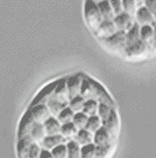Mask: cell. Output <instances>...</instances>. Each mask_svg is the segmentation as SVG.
Segmentation results:
<instances>
[{
	"label": "cell",
	"mask_w": 156,
	"mask_h": 158,
	"mask_svg": "<svg viewBox=\"0 0 156 158\" xmlns=\"http://www.w3.org/2000/svg\"><path fill=\"white\" fill-rule=\"evenodd\" d=\"M55 84L42 88L23 114L17 158H106L110 148L101 147L99 139L105 130L111 132L109 118L88 113L84 108L87 99L81 94L56 95Z\"/></svg>",
	"instance_id": "obj_1"
},
{
	"label": "cell",
	"mask_w": 156,
	"mask_h": 158,
	"mask_svg": "<svg viewBox=\"0 0 156 158\" xmlns=\"http://www.w3.org/2000/svg\"><path fill=\"white\" fill-rule=\"evenodd\" d=\"M84 19H85L88 27L93 32L99 28L104 21L97 3L93 2L92 0H86L84 4Z\"/></svg>",
	"instance_id": "obj_2"
},
{
	"label": "cell",
	"mask_w": 156,
	"mask_h": 158,
	"mask_svg": "<svg viewBox=\"0 0 156 158\" xmlns=\"http://www.w3.org/2000/svg\"><path fill=\"white\" fill-rule=\"evenodd\" d=\"M103 45L112 53H124L127 48V42H126V32L125 31H116L113 35L109 36V38L101 40Z\"/></svg>",
	"instance_id": "obj_3"
},
{
	"label": "cell",
	"mask_w": 156,
	"mask_h": 158,
	"mask_svg": "<svg viewBox=\"0 0 156 158\" xmlns=\"http://www.w3.org/2000/svg\"><path fill=\"white\" fill-rule=\"evenodd\" d=\"M149 49H150V44H148L147 42L140 39L137 42H135V43L127 46V48L124 51V54L126 57L133 59L146 55L149 51Z\"/></svg>",
	"instance_id": "obj_4"
},
{
	"label": "cell",
	"mask_w": 156,
	"mask_h": 158,
	"mask_svg": "<svg viewBox=\"0 0 156 158\" xmlns=\"http://www.w3.org/2000/svg\"><path fill=\"white\" fill-rule=\"evenodd\" d=\"M116 31H118V30L114 22L112 20H104L99 28L94 33L100 40H103L105 38H109V36L113 35Z\"/></svg>",
	"instance_id": "obj_5"
},
{
	"label": "cell",
	"mask_w": 156,
	"mask_h": 158,
	"mask_svg": "<svg viewBox=\"0 0 156 158\" xmlns=\"http://www.w3.org/2000/svg\"><path fill=\"white\" fill-rule=\"evenodd\" d=\"M135 16L136 21L140 26H154L156 23V19L146 6H140L139 9H137Z\"/></svg>",
	"instance_id": "obj_6"
},
{
	"label": "cell",
	"mask_w": 156,
	"mask_h": 158,
	"mask_svg": "<svg viewBox=\"0 0 156 158\" xmlns=\"http://www.w3.org/2000/svg\"><path fill=\"white\" fill-rule=\"evenodd\" d=\"M114 22L115 26L117 27V30H120V31H125L127 32L128 30L133 27L134 25V19L133 17L126 14L125 12H121L120 14L115 15L114 19L112 20Z\"/></svg>",
	"instance_id": "obj_7"
},
{
	"label": "cell",
	"mask_w": 156,
	"mask_h": 158,
	"mask_svg": "<svg viewBox=\"0 0 156 158\" xmlns=\"http://www.w3.org/2000/svg\"><path fill=\"white\" fill-rule=\"evenodd\" d=\"M98 8L101 12V15L104 20H113L115 17L114 12H113L111 6L109 2V0H103L97 4Z\"/></svg>",
	"instance_id": "obj_8"
},
{
	"label": "cell",
	"mask_w": 156,
	"mask_h": 158,
	"mask_svg": "<svg viewBox=\"0 0 156 158\" xmlns=\"http://www.w3.org/2000/svg\"><path fill=\"white\" fill-rule=\"evenodd\" d=\"M140 28H141V26L137 22H135L133 27L126 32V42H127V46L133 44L138 40L141 39Z\"/></svg>",
	"instance_id": "obj_9"
},
{
	"label": "cell",
	"mask_w": 156,
	"mask_h": 158,
	"mask_svg": "<svg viewBox=\"0 0 156 158\" xmlns=\"http://www.w3.org/2000/svg\"><path fill=\"white\" fill-rule=\"evenodd\" d=\"M140 35H141V39L142 40L147 42L148 44H151V41L153 39V35H154V27H153V26H150V25L141 26Z\"/></svg>",
	"instance_id": "obj_10"
},
{
	"label": "cell",
	"mask_w": 156,
	"mask_h": 158,
	"mask_svg": "<svg viewBox=\"0 0 156 158\" xmlns=\"http://www.w3.org/2000/svg\"><path fill=\"white\" fill-rule=\"evenodd\" d=\"M137 2L136 0H122L123 12L132 17H134L137 11Z\"/></svg>",
	"instance_id": "obj_11"
},
{
	"label": "cell",
	"mask_w": 156,
	"mask_h": 158,
	"mask_svg": "<svg viewBox=\"0 0 156 158\" xmlns=\"http://www.w3.org/2000/svg\"><path fill=\"white\" fill-rule=\"evenodd\" d=\"M109 2L111 6V8L114 12V14H120L121 12H123L122 8V0H109Z\"/></svg>",
	"instance_id": "obj_12"
},
{
	"label": "cell",
	"mask_w": 156,
	"mask_h": 158,
	"mask_svg": "<svg viewBox=\"0 0 156 158\" xmlns=\"http://www.w3.org/2000/svg\"><path fill=\"white\" fill-rule=\"evenodd\" d=\"M145 6L156 19V0H145Z\"/></svg>",
	"instance_id": "obj_13"
},
{
	"label": "cell",
	"mask_w": 156,
	"mask_h": 158,
	"mask_svg": "<svg viewBox=\"0 0 156 158\" xmlns=\"http://www.w3.org/2000/svg\"><path fill=\"white\" fill-rule=\"evenodd\" d=\"M154 27V35H153V39L151 41V45L153 47V49H156V23L153 26Z\"/></svg>",
	"instance_id": "obj_14"
},
{
	"label": "cell",
	"mask_w": 156,
	"mask_h": 158,
	"mask_svg": "<svg viewBox=\"0 0 156 158\" xmlns=\"http://www.w3.org/2000/svg\"><path fill=\"white\" fill-rule=\"evenodd\" d=\"M136 2H137V5H142L143 2H145V0H136Z\"/></svg>",
	"instance_id": "obj_15"
},
{
	"label": "cell",
	"mask_w": 156,
	"mask_h": 158,
	"mask_svg": "<svg viewBox=\"0 0 156 158\" xmlns=\"http://www.w3.org/2000/svg\"><path fill=\"white\" fill-rule=\"evenodd\" d=\"M92 1H93V2H95V3H97V4H98V3H100L101 1H103V0H92Z\"/></svg>",
	"instance_id": "obj_16"
}]
</instances>
